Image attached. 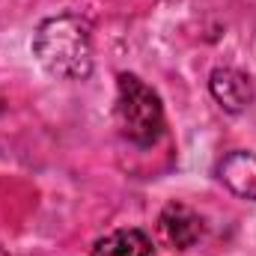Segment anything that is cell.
I'll list each match as a JSON object with an SVG mask.
<instances>
[{"label":"cell","instance_id":"6da1fadb","mask_svg":"<svg viewBox=\"0 0 256 256\" xmlns=\"http://www.w3.org/2000/svg\"><path fill=\"white\" fill-rule=\"evenodd\" d=\"M33 54L48 74L63 80H84L92 72L90 27L74 15L45 18L33 36Z\"/></svg>","mask_w":256,"mask_h":256},{"label":"cell","instance_id":"7a4b0ae2","mask_svg":"<svg viewBox=\"0 0 256 256\" xmlns=\"http://www.w3.org/2000/svg\"><path fill=\"white\" fill-rule=\"evenodd\" d=\"M116 122L134 146H155L164 134V108L158 92L137 74L122 72L116 78Z\"/></svg>","mask_w":256,"mask_h":256},{"label":"cell","instance_id":"3957f363","mask_svg":"<svg viewBox=\"0 0 256 256\" xmlns=\"http://www.w3.org/2000/svg\"><path fill=\"white\" fill-rule=\"evenodd\" d=\"M158 232L173 250H188L202 238V218L185 202H167L158 218Z\"/></svg>","mask_w":256,"mask_h":256},{"label":"cell","instance_id":"277c9868","mask_svg":"<svg viewBox=\"0 0 256 256\" xmlns=\"http://www.w3.org/2000/svg\"><path fill=\"white\" fill-rule=\"evenodd\" d=\"M208 90H212L214 102H218L226 114H242V110H248L256 98L250 74H244V72H238V68H232V66L214 68L212 78H208Z\"/></svg>","mask_w":256,"mask_h":256},{"label":"cell","instance_id":"5b68a950","mask_svg":"<svg viewBox=\"0 0 256 256\" xmlns=\"http://www.w3.org/2000/svg\"><path fill=\"white\" fill-rule=\"evenodd\" d=\"M218 179L236 196L256 202V155L244 149L224 155V161L218 164Z\"/></svg>","mask_w":256,"mask_h":256},{"label":"cell","instance_id":"8992f818","mask_svg":"<svg viewBox=\"0 0 256 256\" xmlns=\"http://www.w3.org/2000/svg\"><path fill=\"white\" fill-rule=\"evenodd\" d=\"M90 256H152V238L143 230H116L98 238Z\"/></svg>","mask_w":256,"mask_h":256},{"label":"cell","instance_id":"52a82bcc","mask_svg":"<svg viewBox=\"0 0 256 256\" xmlns=\"http://www.w3.org/2000/svg\"><path fill=\"white\" fill-rule=\"evenodd\" d=\"M0 256H6V254H3V250H0Z\"/></svg>","mask_w":256,"mask_h":256}]
</instances>
